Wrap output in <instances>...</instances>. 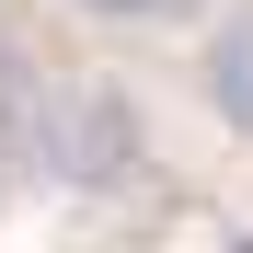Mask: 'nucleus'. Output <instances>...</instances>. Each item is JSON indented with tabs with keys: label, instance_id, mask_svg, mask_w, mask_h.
<instances>
[{
	"label": "nucleus",
	"instance_id": "4",
	"mask_svg": "<svg viewBox=\"0 0 253 253\" xmlns=\"http://www.w3.org/2000/svg\"><path fill=\"white\" fill-rule=\"evenodd\" d=\"M0 115H23V81H12V46H0Z\"/></svg>",
	"mask_w": 253,
	"mask_h": 253
},
{
	"label": "nucleus",
	"instance_id": "1",
	"mask_svg": "<svg viewBox=\"0 0 253 253\" xmlns=\"http://www.w3.org/2000/svg\"><path fill=\"white\" fill-rule=\"evenodd\" d=\"M23 150L46 161L58 184L115 196V184H138L150 126H138V104H126L115 81H46V92H23Z\"/></svg>",
	"mask_w": 253,
	"mask_h": 253
},
{
	"label": "nucleus",
	"instance_id": "2",
	"mask_svg": "<svg viewBox=\"0 0 253 253\" xmlns=\"http://www.w3.org/2000/svg\"><path fill=\"white\" fill-rule=\"evenodd\" d=\"M196 81H207V115L253 138V0H230V23L207 35V58H196Z\"/></svg>",
	"mask_w": 253,
	"mask_h": 253
},
{
	"label": "nucleus",
	"instance_id": "3",
	"mask_svg": "<svg viewBox=\"0 0 253 253\" xmlns=\"http://www.w3.org/2000/svg\"><path fill=\"white\" fill-rule=\"evenodd\" d=\"M92 23H161V12H184V0H81Z\"/></svg>",
	"mask_w": 253,
	"mask_h": 253
}]
</instances>
